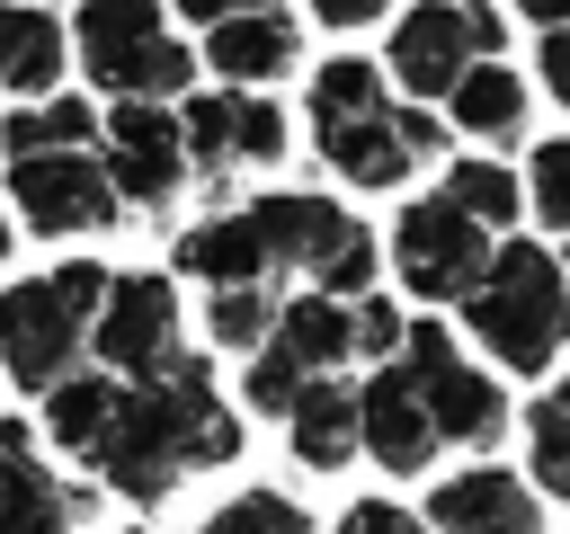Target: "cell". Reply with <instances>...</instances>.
Masks as SVG:
<instances>
[{
    "label": "cell",
    "instance_id": "1",
    "mask_svg": "<svg viewBox=\"0 0 570 534\" xmlns=\"http://www.w3.org/2000/svg\"><path fill=\"white\" fill-rule=\"evenodd\" d=\"M232 454H240V418L214 400V374L178 347L160 374H142V383L116 392V418H107L89 472L116 481L125 498H160V490H178L187 472H214V463H232Z\"/></svg>",
    "mask_w": 570,
    "mask_h": 534
},
{
    "label": "cell",
    "instance_id": "34",
    "mask_svg": "<svg viewBox=\"0 0 570 534\" xmlns=\"http://www.w3.org/2000/svg\"><path fill=\"white\" fill-rule=\"evenodd\" d=\"M321 9V27H365L374 9H392V0H312Z\"/></svg>",
    "mask_w": 570,
    "mask_h": 534
},
{
    "label": "cell",
    "instance_id": "33",
    "mask_svg": "<svg viewBox=\"0 0 570 534\" xmlns=\"http://www.w3.org/2000/svg\"><path fill=\"white\" fill-rule=\"evenodd\" d=\"M543 80H552V98L570 107V27H552V36H543Z\"/></svg>",
    "mask_w": 570,
    "mask_h": 534
},
{
    "label": "cell",
    "instance_id": "13",
    "mask_svg": "<svg viewBox=\"0 0 570 534\" xmlns=\"http://www.w3.org/2000/svg\"><path fill=\"white\" fill-rule=\"evenodd\" d=\"M321 151H330V169H338L347 187H401V178L436 151V116L383 107V116H365V125H347V134H321Z\"/></svg>",
    "mask_w": 570,
    "mask_h": 534
},
{
    "label": "cell",
    "instance_id": "25",
    "mask_svg": "<svg viewBox=\"0 0 570 534\" xmlns=\"http://www.w3.org/2000/svg\"><path fill=\"white\" fill-rule=\"evenodd\" d=\"M436 196H445L454 214H472V222H481L490 240H499V222L517 214V178H508L499 160H454V178H445Z\"/></svg>",
    "mask_w": 570,
    "mask_h": 534
},
{
    "label": "cell",
    "instance_id": "35",
    "mask_svg": "<svg viewBox=\"0 0 570 534\" xmlns=\"http://www.w3.org/2000/svg\"><path fill=\"white\" fill-rule=\"evenodd\" d=\"M517 9H525L543 36H552V27H570V0H517Z\"/></svg>",
    "mask_w": 570,
    "mask_h": 534
},
{
    "label": "cell",
    "instance_id": "10",
    "mask_svg": "<svg viewBox=\"0 0 570 534\" xmlns=\"http://www.w3.org/2000/svg\"><path fill=\"white\" fill-rule=\"evenodd\" d=\"M89 347L98 365H116V383H142L178 356V294L160 276H116L98 320H89Z\"/></svg>",
    "mask_w": 570,
    "mask_h": 534
},
{
    "label": "cell",
    "instance_id": "16",
    "mask_svg": "<svg viewBox=\"0 0 570 534\" xmlns=\"http://www.w3.org/2000/svg\"><path fill=\"white\" fill-rule=\"evenodd\" d=\"M0 534H71V498L36 454V427L0 418Z\"/></svg>",
    "mask_w": 570,
    "mask_h": 534
},
{
    "label": "cell",
    "instance_id": "2",
    "mask_svg": "<svg viewBox=\"0 0 570 534\" xmlns=\"http://www.w3.org/2000/svg\"><path fill=\"white\" fill-rule=\"evenodd\" d=\"M463 320H472V338H481L499 365L543 374V365L570 347V285H561V267H552L534 240H499V249H490V276L463 294Z\"/></svg>",
    "mask_w": 570,
    "mask_h": 534
},
{
    "label": "cell",
    "instance_id": "30",
    "mask_svg": "<svg viewBox=\"0 0 570 534\" xmlns=\"http://www.w3.org/2000/svg\"><path fill=\"white\" fill-rule=\"evenodd\" d=\"M347 338H356V356H392V347H401V312H392L383 294H356V303H347Z\"/></svg>",
    "mask_w": 570,
    "mask_h": 534
},
{
    "label": "cell",
    "instance_id": "23",
    "mask_svg": "<svg viewBox=\"0 0 570 534\" xmlns=\"http://www.w3.org/2000/svg\"><path fill=\"white\" fill-rule=\"evenodd\" d=\"M89 134H98L89 98H36V107H18V116L0 125V151H9V160H45V151H89Z\"/></svg>",
    "mask_w": 570,
    "mask_h": 534
},
{
    "label": "cell",
    "instance_id": "19",
    "mask_svg": "<svg viewBox=\"0 0 570 534\" xmlns=\"http://www.w3.org/2000/svg\"><path fill=\"white\" fill-rule=\"evenodd\" d=\"M53 80H62V27H53V9H36V0H18V9H0V98H53Z\"/></svg>",
    "mask_w": 570,
    "mask_h": 534
},
{
    "label": "cell",
    "instance_id": "29",
    "mask_svg": "<svg viewBox=\"0 0 570 534\" xmlns=\"http://www.w3.org/2000/svg\"><path fill=\"white\" fill-rule=\"evenodd\" d=\"M534 214L570 231V142H534Z\"/></svg>",
    "mask_w": 570,
    "mask_h": 534
},
{
    "label": "cell",
    "instance_id": "14",
    "mask_svg": "<svg viewBox=\"0 0 570 534\" xmlns=\"http://www.w3.org/2000/svg\"><path fill=\"white\" fill-rule=\"evenodd\" d=\"M356 454H374L383 472H419L436 454V427H428L419 392L401 383V365H374V383L356 392Z\"/></svg>",
    "mask_w": 570,
    "mask_h": 534
},
{
    "label": "cell",
    "instance_id": "28",
    "mask_svg": "<svg viewBox=\"0 0 570 534\" xmlns=\"http://www.w3.org/2000/svg\"><path fill=\"white\" fill-rule=\"evenodd\" d=\"M205 534H312V516H303L294 498H276V490H249V498L214 507V525H205Z\"/></svg>",
    "mask_w": 570,
    "mask_h": 534
},
{
    "label": "cell",
    "instance_id": "32",
    "mask_svg": "<svg viewBox=\"0 0 570 534\" xmlns=\"http://www.w3.org/2000/svg\"><path fill=\"white\" fill-rule=\"evenodd\" d=\"M196 27H232V18H267V9H285V0H178Z\"/></svg>",
    "mask_w": 570,
    "mask_h": 534
},
{
    "label": "cell",
    "instance_id": "27",
    "mask_svg": "<svg viewBox=\"0 0 570 534\" xmlns=\"http://www.w3.org/2000/svg\"><path fill=\"white\" fill-rule=\"evenodd\" d=\"M276 312H285V294H276V285H223L205 320H214V338H223V347H249V356H258V347H267V329H276Z\"/></svg>",
    "mask_w": 570,
    "mask_h": 534
},
{
    "label": "cell",
    "instance_id": "21",
    "mask_svg": "<svg viewBox=\"0 0 570 534\" xmlns=\"http://www.w3.org/2000/svg\"><path fill=\"white\" fill-rule=\"evenodd\" d=\"M116 374H71V383H53L45 392V436L71 454V463H89L98 454V436H107V418H116Z\"/></svg>",
    "mask_w": 570,
    "mask_h": 534
},
{
    "label": "cell",
    "instance_id": "6",
    "mask_svg": "<svg viewBox=\"0 0 570 534\" xmlns=\"http://www.w3.org/2000/svg\"><path fill=\"white\" fill-rule=\"evenodd\" d=\"M401 383L419 392V409H428L436 445H490V436L508 427L499 383H490L481 365H463V356H454V338H445L436 320L401 329Z\"/></svg>",
    "mask_w": 570,
    "mask_h": 534
},
{
    "label": "cell",
    "instance_id": "18",
    "mask_svg": "<svg viewBox=\"0 0 570 534\" xmlns=\"http://www.w3.org/2000/svg\"><path fill=\"white\" fill-rule=\"evenodd\" d=\"M294 53H303V36H294L285 9H267V18H232V27H205V62H214L232 89H258V80L294 71Z\"/></svg>",
    "mask_w": 570,
    "mask_h": 534
},
{
    "label": "cell",
    "instance_id": "8",
    "mask_svg": "<svg viewBox=\"0 0 570 534\" xmlns=\"http://www.w3.org/2000/svg\"><path fill=\"white\" fill-rule=\"evenodd\" d=\"M490 231L472 222V214H454L445 196H428V205H410L401 222H392V267H401V285L410 294H436V303H463L481 276H490Z\"/></svg>",
    "mask_w": 570,
    "mask_h": 534
},
{
    "label": "cell",
    "instance_id": "20",
    "mask_svg": "<svg viewBox=\"0 0 570 534\" xmlns=\"http://www.w3.org/2000/svg\"><path fill=\"white\" fill-rule=\"evenodd\" d=\"M285 427H294V463H312V472H338V463L356 454V392L330 374V383H312V392L285 409Z\"/></svg>",
    "mask_w": 570,
    "mask_h": 534
},
{
    "label": "cell",
    "instance_id": "12",
    "mask_svg": "<svg viewBox=\"0 0 570 534\" xmlns=\"http://www.w3.org/2000/svg\"><path fill=\"white\" fill-rule=\"evenodd\" d=\"M178 134H187V151L205 169H240V160H276L285 151V116L258 89H205V98H187Z\"/></svg>",
    "mask_w": 570,
    "mask_h": 534
},
{
    "label": "cell",
    "instance_id": "17",
    "mask_svg": "<svg viewBox=\"0 0 570 534\" xmlns=\"http://www.w3.org/2000/svg\"><path fill=\"white\" fill-rule=\"evenodd\" d=\"M178 267L205 276L214 294H223V285H276V249H267L258 214H214V222H196V231L178 240Z\"/></svg>",
    "mask_w": 570,
    "mask_h": 534
},
{
    "label": "cell",
    "instance_id": "3",
    "mask_svg": "<svg viewBox=\"0 0 570 534\" xmlns=\"http://www.w3.org/2000/svg\"><path fill=\"white\" fill-rule=\"evenodd\" d=\"M107 267H53V276H27V285H9L0 294V365L27 383V392H53V383H71V365H80V347H89V320H98V303H107Z\"/></svg>",
    "mask_w": 570,
    "mask_h": 534
},
{
    "label": "cell",
    "instance_id": "31",
    "mask_svg": "<svg viewBox=\"0 0 570 534\" xmlns=\"http://www.w3.org/2000/svg\"><path fill=\"white\" fill-rule=\"evenodd\" d=\"M338 534H428V516H410V507H392V498H356V507L338 516Z\"/></svg>",
    "mask_w": 570,
    "mask_h": 534
},
{
    "label": "cell",
    "instance_id": "11",
    "mask_svg": "<svg viewBox=\"0 0 570 534\" xmlns=\"http://www.w3.org/2000/svg\"><path fill=\"white\" fill-rule=\"evenodd\" d=\"M9 196L36 231H89L116 222V187L89 151H45V160H9Z\"/></svg>",
    "mask_w": 570,
    "mask_h": 534
},
{
    "label": "cell",
    "instance_id": "15",
    "mask_svg": "<svg viewBox=\"0 0 570 534\" xmlns=\"http://www.w3.org/2000/svg\"><path fill=\"white\" fill-rule=\"evenodd\" d=\"M428 525L436 534H543V507L517 472H454V481H436Z\"/></svg>",
    "mask_w": 570,
    "mask_h": 534
},
{
    "label": "cell",
    "instance_id": "24",
    "mask_svg": "<svg viewBox=\"0 0 570 534\" xmlns=\"http://www.w3.org/2000/svg\"><path fill=\"white\" fill-rule=\"evenodd\" d=\"M383 107H392V89H383L374 62H321V80H312V142L321 134H347V125H365Z\"/></svg>",
    "mask_w": 570,
    "mask_h": 534
},
{
    "label": "cell",
    "instance_id": "36",
    "mask_svg": "<svg viewBox=\"0 0 570 534\" xmlns=\"http://www.w3.org/2000/svg\"><path fill=\"white\" fill-rule=\"evenodd\" d=\"M0 267H9V222H0Z\"/></svg>",
    "mask_w": 570,
    "mask_h": 534
},
{
    "label": "cell",
    "instance_id": "4",
    "mask_svg": "<svg viewBox=\"0 0 570 534\" xmlns=\"http://www.w3.org/2000/svg\"><path fill=\"white\" fill-rule=\"evenodd\" d=\"M249 214H258V231L276 249V276H294V285H312L330 303H356L374 285V231L347 205H330V196H258Z\"/></svg>",
    "mask_w": 570,
    "mask_h": 534
},
{
    "label": "cell",
    "instance_id": "22",
    "mask_svg": "<svg viewBox=\"0 0 570 534\" xmlns=\"http://www.w3.org/2000/svg\"><path fill=\"white\" fill-rule=\"evenodd\" d=\"M445 98H454V125L481 134V142H508V134L525 125V80H517L508 62H472Z\"/></svg>",
    "mask_w": 570,
    "mask_h": 534
},
{
    "label": "cell",
    "instance_id": "7",
    "mask_svg": "<svg viewBox=\"0 0 570 534\" xmlns=\"http://www.w3.org/2000/svg\"><path fill=\"white\" fill-rule=\"evenodd\" d=\"M499 44H508V27H499V9H481V0H428V9H410L401 27H392V80L410 89V98H436V89H454L472 62H499Z\"/></svg>",
    "mask_w": 570,
    "mask_h": 534
},
{
    "label": "cell",
    "instance_id": "9",
    "mask_svg": "<svg viewBox=\"0 0 570 534\" xmlns=\"http://www.w3.org/2000/svg\"><path fill=\"white\" fill-rule=\"evenodd\" d=\"M107 187L125 196V205H169L178 196V178H187V134H178V116L160 107V98H116V116H107Z\"/></svg>",
    "mask_w": 570,
    "mask_h": 534
},
{
    "label": "cell",
    "instance_id": "26",
    "mask_svg": "<svg viewBox=\"0 0 570 534\" xmlns=\"http://www.w3.org/2000/svg\"><path fill=\"white\" fill-rule=\"evenodd\" d=\"M525 454H534V481L552 498H570V383H552L525 418Z\"/></svg>",
    "mask_w": 570,
    "mask_h": 534
},
{
    "label": "cell",
    "instance_id": "5",
    "mask_svg": "<svg viewBox=\"0 0 570 534\" xmlns=\"http://www.w3.org/2000/svg\"><path fill=\"white\" fill-rule=\"evenodd\" d=\"M80 62L116 98H169L196 71L187 44L160 27V0H89L80 9Z\"/></svg>",
    "mask_w": 570,
    "mask_h": 534
}]
</instances>
